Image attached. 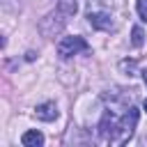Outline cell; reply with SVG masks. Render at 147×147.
Returning a JSON list of instances; mask_svg holds the SVG:
<instances>
[{
    "label": "cell",
    "instance_id": "2",
    "mask_svg": "<svg viewBox=\"0 0 147 147\" xmlns=\"http://www.w3.org/2000/svg\"><path fill=\"white\" fill-rule=\"evenodd\" d=\"M67 18H69V16H67L62 9H53V11H48V14L39 21V32H41L46 39H53V37H57V34L64 30Z\"/></svg>",
    "mask_w": 147,
    "mask_h": 147
},
{
    "label": "cell",
    "instance_id": "12",
    "mask_svg": "<svg viewBox=\"0 0 147 147\" xmlns=\"http://www.w3.org/2000/svg\"><path fill=\"white\" fill-rule=\"evenodd\" d=\"M142 108H145V113H147V99H145V103H142Z\"/></svg>",
    "mask_w": 147,
    "mask_h": 147
},
{
    "label": "cell",
    "instance_id": "1",
    "mask_svg": "<svg viewBox=\"0 0 147 147\" xmlns=\"http://www.w3.org/2000/svg\"><path fill=\"white\" fill-rule=\"evenodd\" d=\"M113 7H115L113 0H87V9H85L87 23L99 32H115L117 21H115Z\"/></svg>",
    "mask_w": 147,
    "mask_h": 147
},
{
    "label": "cell",
    "instance_id": "5",
    "mask_svg": "<svg viewBox=\"0 0 147 147\" xmlns=\"http://www.w3.org/2000/svg\"><path fill=\"white\" fill-rule=\"evenodd\" d=\"M21 145L23 147H41L44 145V133L37 131V129H30L21 136Z\"/></svg>",
    "mask_w": 147,
    "mask_h": 147
},
{
    "label": "cell",
    "instance_id": "10",
    "mask_svg": "<svg viewBox=\"0 0 147 147\" xmlns=\"http://www.w3.org/2000/svg\"><path fill=\"white\" fill-rule=\"evenodd\" d=\"M34 57H37V53H34V51H28V53H25V60H30V62H32Z\"/></svg>",
    "mask_w": 147,
    "mask_h": 147
},
{
    "label": "cell",
    "instance_id": "9",
    "mask_svg": "<svg viewBox=\"0 0 147 147\" xmlns=\"http://www.w3.org/2000/svg\"><path fill=\"white\" fill-rule=\"evenodd\" d=\"M136 11H138L140 21L147 23V0H138V2H136Z\"/></svg>",
    "mask_w": 147,
    "mask_h": 147
},
{
    "label": "cell",
    "instance_id": "4",
    "mask_svg": "<svg viewBox=\"0 0 147 147\" xmlns=\"http://www.w3.org/2000/svg\"><path fill=\"white\" fill-rule=\"evenodd\" d=\"M57 106H55V101H44V103H39L37 108H34V117L39 119V122H53V119H57Z\"/></svg>",
    "mask_w": 147,
    "mask_h": 147
},
{
    "label": "cell",
    "instance_id": "8",
    "mask_svg": "<svg viewBox=\"0 0 147 147\" xmlns=\"http://www.w3.org/2000/svg\"><path fill=\"white\" fill-rule=\"evenodd\" d=\"M142 44H145V34H142V28H140V25H133V30H131V46L140 48Z\"/></svg>",
    "mask_w": 147,
    "mask_h": 147
},
{
    "label": "cell",
    "instance_id": "7",
    "mask_svg": "<svg viewBox=\"0 0 147 147\" xmlns=\"http://www.w3.org/2000/svg\"><path fill=\"white\" fill-rule=\"evenodd\" d=\"M57 9H62L67 16H74L78 11V0H60L57 2Z\"/></svg>",
    "mask_w": 147,
    "mask_h": 147
},
{
    "label": "cell",
    "instance_id": "3",
    "mask_svg": "<svg viewBox=\"0 0 147 147\" xmlns=\"http://www.w3.org/2000/svg\"><path fill=\"white\" fill-rule=\"evenodd\" d=\"M83 51H90V44L80 37V34H74V37H62L57 41V55L60 57H71V55H78Z\"/></svg>",
    "mask_w": 147,
    "mask_h": 147
},
{
    "label": "cell",
    "instance_id": "11",
    "mask_svg": "<svg viewBox=\"0 0 147 147\" xmlns=\"http://www.w3.org/2000/svg\"><path fill=\"white\" fill-rule=\"evenodd\" d=\"M140 76H142V83L147 85V69H142V71H140Z\"/></svg>",
    "mask_w": 147,
    "mask_h": 147
},
{
    "label": "cell",
    "instance_id": "6",
    "mask_svg": "<svg viewBox=\"0 0 147 147\" xmlns=\"http://www.w3.org/2000/svg\"><path fill=\"white\" fill-rule=\"evenodd\" d=\"M119 71L124 74V76H136V74H140L138 71V62L136 60H119Z\"/></svg>",
    "mask_w": 147,
    "mask_h": 147
}]
</instances>
